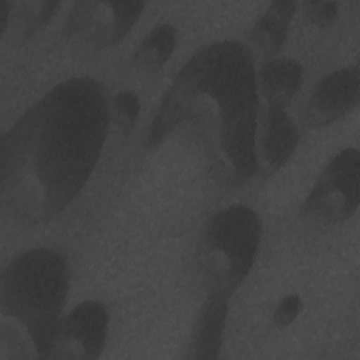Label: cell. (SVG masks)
I'll use <instances>...</instances> for the list:
<instances>
[{
    "label": "cell",
    "mask_w": 360,
    "mask_h": 360,
    "mask_svg": "<svg viewBox=\"0 0 360 360\" xmlns=\"http://www.w3.org/2000/svg\"><path fill=\"white\" fill-rule=\"evenodd\" d=\"M110 104L93 77L59 82L3 134L0 201L17 222L42 225L82 193L100 159Z\"/></svg>",
    "instance_id": "obj_1"
},
{
    "label": "cell",
    "mask_w": 360,
    "mask_h": 360,
    "mask_svg": "<svg viewBox=\"0 0 360 360\" xmlns=\"http://www.w3.org/2000/svg\"><path fill=\"white\" fill-rule=\"evenodd\" d=\"M257 72L239 41H217L183 65L149 125L145 145L180 139L221 187L245 186L257 170Z\"/></svg>",
    "instance_id": "obj_2"
},
{
    "label": "cell",
    "mask_w": 360,
    "mask_h": 360,
    "mask_svg": "<svg viewBox=\"0 0 360 360\" xmlns=\"http://www.w3.org/2000/svg\"><path fill=\"white\" fill-rule=\"evenodd\" d=\"M69 264L49 248L17 255L0 283V360L48 359L69 292Z\"/></svg>",
    "instance_id": "obj_3"
},
{
    "label": "cell",
    "mask_w": 360,
    "mask_h": 360,
    "mask_svg": "<svg viewBox=\"0 0 360 360\" xmlns=\"http://www.w3.org/2000/svg\"><path fill=\"white\" fill-rule=\"evenodd\" d=\"M260 240L262 219L245 204L222 208L207 222L197 246V264L210 294L231 298L249 276Z\"/></svg>",
    "instance_id": "obj_4"
},
{
    "label": "cell",
    "mask_w": 360,
    "mask_h": 360,
    "mask_svg": "<svg viewBox=\"0 0 360 360\" xmlns=\"http://www.w3.org/2000/svg\"><path fill=\"white\" fill-rule=\"evenodd\" d=\"M360 201V155L356 148L338 152L305 197L301 215L319 225H338L356 214Z\"/></svg>",
    "instance_id": "obj_5"
},
{
    "label": "cell",
    "mask_w": 360,
    "mask_h": 360,
    "mask_svg": "<svg viewBox=\"0 0 360 360\" xmlns=\"http://www.w3.org/2000/svg\"><path fill=\"white\" fill-rule=\"evenodd\" d=\"M143 1H76L66 17L65 34L91 48L118 44L143 13Z\"/></svg>",
    "instance_id": "obj_6"
},
{
    "label": "cell",
    "mask_w": 360,
    "mask_h": 360,
    "mask_svg": "<svg viewBox=\"0 0 360 360\" xmlns=\"http://www.w3.org/2000/svg\"><path fill=\"white\" fill-rule=\"evenodd\" d=\"M110 314L104 302L86 300L62 315L48 359H98L108 336Z\"/></svg>",
    "instance_id": "obj_7"
},
{
    "label": "cell",
    "mask_w": 360,
    "mask_h": 360,
    "mask_svg": "<svg viewBox=\"0 0 360 360\" xmlns=\"http://www.w3.org/2000/svg\"><path fill=\"white\" fill-rule=\"evenodd\" d=\"M360 100V69L342 68L323 76L309 94L305 120L308 127L329 125L357 107Z\"/></svg>",
    "instance_id": "obj_8"
},
{
    "label": "cell",
    "mask_w": 360,
    "mask_h": 360,
    "mask_svg": "<svg viewBox=\"0 0 360 360\" xmlns=\"http://www.w3.org/2000/svg\"><path fill=\"white\" fill-rule=\"evenodd\" d=\"M228 297L210 294L202 304L186 346V359H217L222 346L228 316Z\"/></svg>",
    "instance_id": "obj_9"
},
{
    "label": "cell",
    "mask_w": 360,
    "mask_h": 360,
    "mask_svg": "<svg viewBox=\"0 0 360 360\" xmlns=\"http://www.w3.org/2000/svg\"><path fill=\"white\" fill-rule=\"evenodd\" d=\"M298 129L285 111V105L270 104L266 127L260 136V158L264 169L276 172L292 156L298 145Z\"/></svg>",
    "instance_id": "obj_10"
},
{
    "label": "cell",
    "mask_w": 360,
    "mask_h": 360,
    "mask_svg": "<svg viewBox=\"0 0 360 360\" xmlns=\"http://www.w3.org/2000/svg\"><path fill=\"white\" fill-rule=\"evenodd\" d=\"M302 66L292 58H273L257 73V89L269 104L285 105L301 89Z\"/></svg>",
    "instance_id": "obj_11"
},
{
    "label": "cell",
    "mask_w": 360,
    "mask_h": 360,
    "mask_svg": "<svg viewBox=\"0 0 360 360\" xmlns=\"http://www.w3.org/2000/svg\"><path fill=\"white\" fill-rule=\"evenodd\" d=\"M295 8V1H271L252 28L253 44L266 53H277L288 37Z\"/></svg>",
    "instance_id": "obj_12"
},
{
    "label": "cell",
    "mask_w": 360,
    "mask_h": 360,
    "mask_svg": "<svg viewBox=\"0 0 360 360\" xmlns=\"http://www.w3.org/2000/svg\"><path fill=\"white\" fill-rule=\"evenodd\" d=\"M177 46V30L163 22L152 28L134 52V65L148 73H158L170 60Z\"/></svg>",
    "instance_id": "obj_13"
},
{
    "label": "cell",
    "mask_w": 360,
    "mask_h": 360,
    "mask_svg": "<svg viewBox=\"0 0 360 360\" xmlns=\"http://www.w3.org/2000/svg\"><path fill=\"white\" fill-rule=\"evenodd\" d=\"M60 3L49 0L13 3L11 22L21 37H30L42 30L58 13Z\"/></svg>",
    "instance_id": "obj_14"
},
{
    "label": "cell",
    "mask_w": 360,
    "mask_h": 360,
    "mask_svg": "<svg viewBox=\"0 0 360 360\" xmlns=\"http://www.w3.org/2000/svg\"><path fill=\"white\" fill-rule=\"evenodd\" d=\"M139 112L141 101L136 93L132 90H121L114 96L110 107V117L122 135L128 136L132 132Z\"/></svg>",
    "instance_id": "obj_15"
},
{
    "label": "cell",
    "mask_w": 360,
    "mask_h": 360,
    "mask_svg": "<svg viewBox=\"0 0 360 360\" xmlns=\"http://www.w3.org/2000/svg\"><path fill=\"white\" fill-rule=\"evenodd\" d=\"M307 20L319 28L332 25L339 17V4L336 1H307L304 3Z\"/></svg>",
    "instance_id": "obj_16"
},
{
    "label": "cell",
    "mask_w": 360,
    "mask_h": 360,
    "mask_svg": "<svg viewBox=\"0 0 360 360\" xmlns=\"http://www.w3.org/2000/svg\"><path fill=\"white\" fill-rule=\"evenodd\" d=\"M302 309V301L298 294H288L276 305L273 312V322L278 328L290 326L300 315Z\"/></svg>",
    "instance_id": "obj_17"
},
{
    "label": "cell",
    "mask_w": 360,
    "mask_h": 360,
    "mask_svg": "<svg viewBox=\"0 0 360 360\" xmlns=\"http://www.w3.org/2000/svg\"><path fill=\"white\" fill-rule=\"evenodd\" d=\"M11 11L13 3L7 0H0V34L4 35L11 22Z\"/></svg>",
    "instance_id": "obj_18"
}]
</instances>
